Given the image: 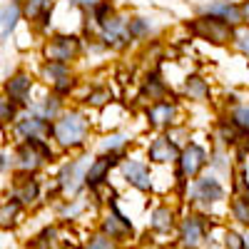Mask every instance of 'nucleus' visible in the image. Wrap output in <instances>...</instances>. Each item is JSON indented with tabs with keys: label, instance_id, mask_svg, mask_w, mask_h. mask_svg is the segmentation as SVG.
Wrapping results in <instances>:
<instances>
[{
	"label": "nucleus",
	"instance_id": "f257e3e1",
	"mask_svg": "<svg viewBox=\"0 0 249 249\" xmlns=\"http://www.w3.org/2000/svg\"><path fill=\"white\" fill-rule=\"evenodd\" d=\"M95 132V120L90 117L88 107L68 105L53 122H50V140L60 155H80L88 150Z\"/></svg>",
	"mask_w": 249,
	"mask_h": 249
},
{
	"label": "nucleus",
	"instance_id": "f03ea898",
	"mask_svg": "<svg viewBox=\"0 0 249 249\" xmlns=\"http://www.w3.org/2000/svg\"><path fill=\"white\" fill-rule=\"evenodd\" d=\"M57 147L53 144L50 137H28V140H18L13 142V150H10V157H13V167L18 172H30V175H37L45 164L55 162L57 160Z\"/></svg>",
	"mask_w": 249,
	"mask_h": 249
},
{
	"label": "nucleus",
	"instance_id": "7ed1b4c3",
	"mask_svg": "<svg viewBox=\"0 0 249 249\" xmlns=\"http://www.w3.org/2000/svg\"><path fill=\"white\" fill-rule=\"evenodd\" d=\"M85 53V40L77 33L57 30L45 35L43 45H40V57L48 62H62V65H75Z\"/></svg>",
	"mask_w": 249,
	"mask_h": 249
},
{
	"label": "nucleus",
	"instance_id": "20e7f679",
	"mask_svg": "<svg viewBox=\"0 0 249 249\" xmlns=\"http://www.w3.org/2000/svg\"><path fill=\"white\" fill-rule=\"evenodd\" d=\"M212 160V152L210 147H207L204 142L199 140H187L182 144V150H179V157L175 162V177L179 182V187L184 190L187 184H190L195 177H199L204 170H207V164H210Z\"/></svg>",
	"mask_w": 249,
	"mask_h": 249
},
{
	"label": "nucleus",
	"instance_id": "39448f33",
	"mask_svg": "<svg viewBox=\"0 0 249 249\" xmlns=\"http://www.w3.org/2000/svg\"><path fill=\"white\" fill-rule=\"evenodd\" d=\"M37 82L43 85L45 90L60 95V97H70L75 95L77 85H80V75L72 70V65H62V62H48L43 60L40 62V70L35 72Z\"/></svg>",
	"mask_w": 249,
	"mask_h": 249
},
{
	"label": "nucleus",
	"instance_id": "423d86ee",
	"mask_svg": "<svg viewBox=\"0 0 249 249\" xmlns=\"http://www.w3.org/2000/svg\"><path fill=\"white\" fill-rule=\"evenodd\" d=\"M142 120L155 132H170V130L177 127V124H182V102L172 95L162 97V100H155V102H150V105H144Z\"/></svg>",
	"mask_w": 249,
	"mask_h": 249
},
{
	"label": "nucleus",
	"instance_id": "0eeeda50",
	"mask_svg": "<svg viewBox=\"0 0 249 249\" xmlns=\"http://www.w3.org/2000/svg\"><path fill=\"white\" fill-rule=\"evenodd\" d=\"M37 88H40V82H37L35 72L28 70V68H18L15 72H10L5 77L0 92H3L13 105H18L20 110H28L33 105V97H35Z\"/></svg>",
	"mask_w": 249,
	"mask_h": 249
},
{
	"label": "nucleus",
	"instance_id": "6e6552de",
	"mask_svg": "<svg viewBox=\"0 0 249 249\" xmlns=\"http://www.w3.org/2000/svg\"><path fill=\"white\" fill-rule=\"evenodd\" d=\"M187 30H190V35H195L197 40H204V43L210 45H232V37H234V28H230L227 23H222V20L212 18V15H197L192 18L190 23H187Z\"/></svg>",
	"mask_w": 249,
	"mask_h": 249
},
{
	"label": "nucleus",
	"instance_id": "1a4fd4ad",
	"mask_svg": "<svg viewBox=\"0 0 249 249\" xmlns=\"http://www.w3.org/2000/svg\"><path fill=\"white\" fill-rule=\"evenodd\" d=\"M187 197H190V202L192 204H197V207H214V204H219V202H224V197H227V187L222 184V179L217 177V175H207V172H202L199 177H195L190 184H187Z\"/></svg>",
	"mask_w": 249,
	"mask_h": 249
},
{
	"label": "nucleus",
	"instance_id": "9d476101",
	"mask_svg": "<svg viewBox=\"0 0 249 249\" xmlns=\"http://www.w3.org/2000/svg\"><path fill=\"white\" fill-rule=\"evenodd\" d=\"M182 144L177 140V132L170 130V132H155L144 147V160L150 164H175L177 157H179V150Z\"/></svg>",
	"mask_w": 249,
	"mask_h": 249
},
{
	"label": "nucleus",
	"instance_id": "9b49d317",
	"mask_svg": "<svg viewBox=\"0 0 249 249\" xmlns=\"http://www.w3.org/2000/svg\"><path fill=\"white\" fill-rule=\"evenodd\" d=\"M117 170L122 172V179L130 187H135L140 192H152V164L144 157L124 152L122 162L117 164Z\"/></svg>",
	"mask_w": 249,
	"mask_h": 249
},
{
	"label": "nucleus",
	"instance_id": "f8f14e48",
	"mask_svg": "<svg viewBox=\"0 0 249 249\" xmlns=\"http://www.w3.org/2000/svg\"><path fill=\"white\" fill-rule=\"evenodd\" d=\"M124 152H127V150H124ZM124 152L110 150V152H100L97 157H92L88 162V170H85V190L97 192L100 187H105L107 179H110V172L122 162Z\"/></svg>",
	"mask_w": 249,
	"mask_h": 249
},
{
	"label": "nucleus",
	"instance_id": "ddd939ff",
	"mask_svg": "<svg viewBox=\"0 0 249 249\" xmlns=\"http://www.w3.org/2000/svg\"><path fill=\"white\" fill-rule=\"evenodd\" d=\"M97 40H100V45L107 48V50H124L132 43L130 33H127V18L115 10L105 23L97 25Z\"/></svg>",
	"mask_w": 249,
	"mask_h": 249
},
{
	"label": "nucleus",
	"instance_id": "4468645a",
	"mask_svg": "<svg viewBox=\"0 0 249 249\" xmlns=\"http://www.w3.org/2000/svg\"><path fill=\"white\" fill-rule=\"evenodd\" d=\"M8 135L18 140H28V137H50V120L40 117L33 110H20L15 122L8 127Z\"/></svg>",
	"mask_w": 249,
	"mask_h": 249
},
{
	"label": "nucleus",
	"instance_id": "2eb2a0df",
	"mask_svg": "<svg viewBox=\"0 0 249 249\" xmlns=\"http://www.w3.org/2000/svg\"><path fill=\"white\" fill-rule=\"evenodd\" d=\"M85 170H88V162L85 157H75V160H68L60 164L57 170V177H55V184L62 195H77L82 187H85Z\"/></svg>",
	"mask_w": 249,
	"mask_h": 249
},
{
	"label": "nucleus",
	"instance_id": "dca6fc26",
	"mask_svg": "<svg viewBox=\"0 0 249 249\" xmlns=\"http://www.w3.org/2000/svg\"><path fill=\"white\" fill-rule=\"evenodd\" d=\"M10 199H15L20 207H33L37 199H40V179L37 175H30V172H18L13 175V182H10Z\"/></svg>",
	"mask_w": 249,
	"mask_h": 249
},
{
	"label": "nucleus",
	"instance_id": "f3484780",
	"mask_svg": "<svg viewBox=\"0 0 249 249\" xmlns=\"http://www.w3.org/2000/svg\"><path fill=\"white\" fill-rule=\"evenodd\" d=\"M53 15H55V0H23V20L30 28L48 33Z\"/></svg>",
	"mask_w": 249,
	"mask_h": 249
},
{
	"label": "nucleus",
	"instance_id": "a211bd4d",
	"mask_svg": "<svg viewBox=\"0 0 249 249\" xmlns=\"http://www.w3.org/2000/svg\"><path fill=\"white\" fill-rule=\"evenodd\" d=\"M210 234V222L202 214H187L179 224V239L187 249H197Z\"/></svg>",
	"mask_w": 249,
	"mask_h": 249
},
{
	"label": "nucleus",
	"instance_id": "6ab92c4d",
	"mask_svg": "<svg viewBox=\"0 0 249 249\" xmlns=\"http://www.w3.org/2000/svg\"><path fill=\"white\" fill-rule=\"evenodd\" d=\"M65 107H68V100L65 97H60V95H55V92H50V90H45L43 85H40L37 92H35V97H33V105L28 110H33L40 117H45V120L53 122Z\"/></svg>",
	"mask_w": 249,
	"mask_h": 249
},
{
	"label": "nucleus",
	"instance_id": "aec40b11",
	"mask_svg": "<svg viewBox=\"0 0 249 249\" xmlns=\"http://www.w3.org/2000/svg\"><path fill=\"white\" fill-rule=\"evenodd\" d=\"M100 232H105V234L112 237L115 242H124V239L132 237V222L124 217V214L117 210V204L112 202V204H110V212L102 217Z\"/></svg>",
	"mask_w": 249,
	"mask_h": 249
},
{
	"label": "nucleus",
	"instance_id": "412c9836",
	"mask_svg": "<svg viewBox=\"0 0 249 249\" xmlns=\"http://www.w3.org/2000/svg\"><path fill=\"white\" fill-rule=\"evenodd\" d=\"M170 95H172L170 82L164 80V75L157 68L144 75L142 85H140V100L144 102V105H150V102H155V100H162V97H170Z\"/></svg>",
	"mask_w": 249,
	"mask_h": 249
},
{
	"label": "nucleus",
	"instance_id": "4be33fe9",
	"mask_svg": "<svg viewBox=\"0 0 249 249\" xmlns=\"http://www.w3.org/2000/svg\"><path fill=\"white\" fill-rule=\"evenodd\" d=\"M23 20V0H3L0 3V37L8 40Z\"/></svg>",
	"mask_w": 249,
	"mask_h": 249
},
{
	"label": "nucleus",
	"instance_id": "5701e85b",
	"mask_svg": "<svg viewBox=\"0 0 249 249\" xmlns=\"http://www.w3.org/2000/svg\"><path fill=\"white\" fill-rule=\"evenodd\" d=\"M182 95H184V100L204 105V102H212V85H210V80L192 72L182 80Z\"/></svg>",
	"mask_w": 249,
	"mask_h": 249
},
{
	"label": "nucleus",
	"instance_id": "b1692460",
	"mask_svg": "<svg viewBox=\"0 0 249 249\" xmlns=\"http://www.w3.org/2000/svg\"><path fill=\"white\" fill-rule=\"evenodd\" d=\"M204 15H212L222 23H227L230 28H239L242 25V15H239V3L234 0H212L210 5L202 10Z\"/></svg>",
	"mask_w": 249,
	"mask_h": 249
},
{
	"label": "nucleus",
	"instance_id": "393cba45",
	"mask_svg": "<svg viewBox=\"0 0 249 249\" xmlns=\"http://www.w3.org/2000/svg\"><path fill=\"white\" fill-rule=\"evenodd\" d=\"M110 102H115V95L107 85H90V90L85 92V97H82V107L102 110V107H107Z\"/></svg>",
	"mask_w": 249,
	"mask_h": 249
},
{
	"label": "nucleus",
	"instance_id": "a878e982",
	"mask_svg": "<svg viewBox=\"0 0 249 249\" xmlns=\"http://www.w3.org/2000/svg\"><path fill=\"white\" fill-rule=\"evenodd\" d=\"M214 140L222 144L224 150H232V147H239L242 135L237 132V127L227 117H219L217 120V127H214Z\"/></svg>",
	"mask_w": 249,
	"mask_h": 249
},
{
	"label": "nucleus",
	"instance_id": "bb28decb",
	"mask_svg": "<svg viewBox=\"0 0 249 249\" xmlns=\"http://www.w3.org/2000/svg\"><path fill=\"white\" fill-rule=\"evenodd\" d=\"M150 227L155 232H170L172 227H175V212L170 210L167 204H160L152 210L150 214Z\"/></svg>",
	"mask_w": 249,
	"mask_h": 249
},
{
	"label": "nucleus",
	"instance_id": "cd10ccee",
	"mask_svg": "<svg viewBox=\"0 0 249 249\" xmlns=\"http://www.w3.org/2000/svg\"><path fill=\"white\" fill-rule=\"evenodd\" d=\"M20 214H23V207L15 199L8 197L5 202H0V230H13L20 222Z\"/></svg>",
	"mask_w": 249,
	"mask_h": 249
},
{
	"label": "nucleus",
	"instance_id": "c85d7f7f",
	"mask_svg": "<svg viewBox=\"0 0 249 249\" xmlns=\"http://www.w3.org/2000/svg\"><path fill=\"white\" fill-rule=\"evenodd\" d=\"M227 120H230L237 132L244 137L249 135V105H242V102H237V105H232L230 110H227Z\"/></svg>",
	"mask_w": 249,
	"mask_h": 249
},
{
	"label": "nucleus",
	"instance_id": "c756f323",
	"mask_svg": "<svg viewBox=\"0 0 249 249\" xmlns=\"http://www.w3.org/2000/svg\"><path fill=\"white\" fill-rule=\"evenodd\" d=\"M230 214H232L234 222L249 227V195H247V197H244V195H237V197L230 202Z\"/></svg>",
	"mask_w": 249,
	"mask_h": 249
},
{
	"label": "nucleus",
	"instance_id": "7c9ffc66",
	"mask_svg": "<svg viewBox=\"0 0 249 249\" xmlns=\"http://www.w3.org/2000/svg\"><path fill=\"white\" fill-rule=\"evenodd\" d=\"M18 112H20V107L18 105H13V102L0 92V130H5L8 132V127L15 122V117H18Z\"/></svg>",
	"mask_w": 249,
	"mask_h": 249
},
{
	"label": "nucleus",
	"instance_id": "2f4dec72",
	"mask_svg": "<svg viewBox=\"0 0 249 249\" xmlns=\"http://www.w3.org/2000/svg\"><path fill=\"white\" fill-rule=\"evenodd\" d=\"M127 33H130V40H144L150 35V20L140 15L127 18Z\"/></svg>",
	"mask_w": 249,
	"mask_h": 249
},
{
	"label": "nucleus",
	"instance_id": "473e14b6",
	"mask_svg": "<svg viewBox=\"0 0 249 249\" xmlns=\"http://www.w3.org/2000/svg\"><path fill=\"white\" fill-rule=\"evenodd\" d=\"M85 249H120V242H115L112 237H107L105 232H95L88 242Z\"/></svg>",
	"mask_w": 249,
	"mask_h": 249
},
{
	"label": "nucleus",
	"instance_id": "72a5a7b5",
	"mask_svg": "<svg viewBox=\"0 0 249 249\" xmlns=\"http://www.w3.org/2000/svg\"><path fill=\"white\" fill-rule=\"evenodd\" d=\"M232 45L244 55V57H249V28H244V30H239V28H234V37H232Z\"/></svg>",
	"mask_w": 249,
	"mask_h": 249
},
{
	"label": "nucleus",
	"instance_id": "f704fd0d",
	"mask_svg": "<svg viewBox=\"0 0 249 249\" xmlns=\"http://www.w3.org/2000/svg\"><path fill=\"white\" fill-rule=\"evenodd\" d=\"M57 242V227H48V230H43L37 234V242H35V249L40 247V249H48V247H53Z\"/></svg>",
	"mask_w": 249,
	"mask_h": 249
},
{
	"label": "nucleus",
	"instance_id": "c9c22d12",
	"mask_svg": "<svg viewBox=\"0 0 249 249\" xmlns=\"http://www.w3.org/2000/svg\"><path fill=\"white\" fill-rule=\"evenodd\" d=\"M224 247L227 249H249V244H247V239L242 237V234H237V232H227L224 234Z\"/></svg>",
	"mask_w": 249,
	"mask_h": 249
},
{
	"label": "nucleus",
	"instance_id": "e433bc0d",
	"mask_svg": "<svg viewBox=\"0 0 249 249\" xmlns=\"http://www.w3.org/2000/svg\"><path fill=\"white\" fill-rule=\"evenodd\" d=\"M10 167H13V157H10V152L0 150V172H8Z\"/></svg>",
	"mask_w": 249,
	"mask_h": 249
},
{
	"label": "nucleus",
	"instance_id": "4c0bfd02",
	"mask_svg": "<svg viewBox=\"0 0 249 249\" xmlns=\"http://www.w3.org/2000/svg\"><path fill=\"white\" fill-rule=\"evenodd\" d=\"M239 15H242V25L249 28V0H242L239 3Z\"/></svg>",
	"mask_w": 249,
	"mask_h": 249
},
{
	"label": "nucleus",
	"instance_id": "58836bf2",
	"mask_svg": "<svg viewBox=\"0 0 249 249\" xmlns=\"http://www.w3.org/2000/svg\"><path fill=\"white\" fill-rule=\"evenodd\" d=\"M239 150H242V155H247V157H249V135H244V137H242Z\"/></svg>",
	"mask_w": 249,
	"mask_h": 249
},
{
	"label": "nucleus",
	"instance_id": "ea45409f",
	"mask_svg": "<svg viewBox=\"0 0 249 249\" xmlns=\"http://www.w3.org/2000/svg\"><path fill=\"white\" fill-rule=\"evenodd\" d=\"M62 249H80V247H75V244H65V247H62Z\"/></svg>",
	"mask_w": 249,
	"mask_h": 249
},
{
	"label": "nucleus",
	"instance_id": "a19ab883",
	"mask_svg": "<svg viewBox=\"0 0 249 249\" xmlns=\"http://www.w3.org/2000/svg\"><path fill=\"white\" fill-rule=\"evenodd\" d=\"M33 249H35V247H33Z\"/></svg>",
	"mask_w": 249,
	"mask_h": 249
}]
</instances>
